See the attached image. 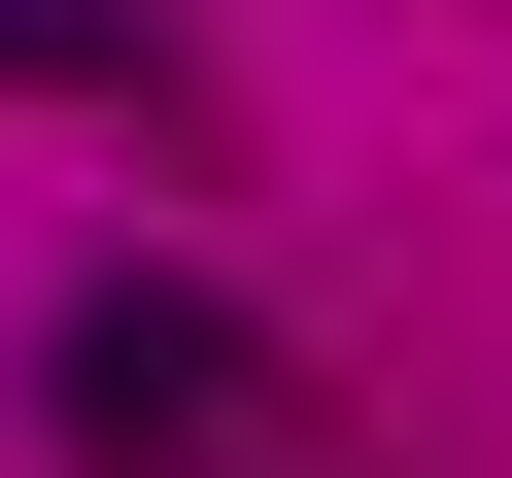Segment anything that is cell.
Masks as SVG:
<instances>
[{"label": "cell", "mask_w": 512, "mask_h": 478, "mask_svg": "<svg viewBox=\"0 0 512 478\" xmlns=\"http://www.w3.org/2000/svg\"><path fill=\"white\" fill-rule=\"evenodd\" d=\"M35 410H69V444H205V410H239V308H205V274H103V308L35 342Z\"/></svg>", "instance_id": "obj_1"}]
</instances>
